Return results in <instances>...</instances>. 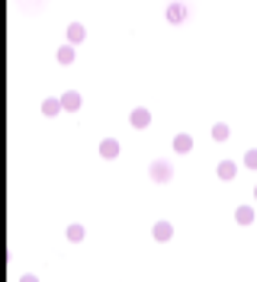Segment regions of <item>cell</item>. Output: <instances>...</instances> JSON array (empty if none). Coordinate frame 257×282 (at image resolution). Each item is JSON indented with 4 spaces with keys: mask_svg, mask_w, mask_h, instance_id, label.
<instances>
[{
    "mask_svg": "<svg viewBox=\"0 0 257 282\" xmlns=\"http://www.w3.org/2000/svg\"><path fill=\"white\" fill-rule=\"evenodd\" d=\"M68 36H71V42H80V38H84V29H80V26H71Z\"/></svg>",
    "mask_w": 257,
    "mask_h": 282,
    "instance_id": "cell-1",
    "label": "cell"
},
{
    "mask_svg": "<svg viewBox=\"0 0 257 282\" xmlns=\"http://www.w3.org/2000/svg\"><path fill=\"white\" fill-rule=\"evenodd\" d=\"M55 109H58V103H55V99H48V103H45V113L55 115Z\"/></svg>",
    "mask_w": 257,
    "mask_h": 282,
    "instance_id": "cell-2",
    "label": "cell"
},
{
    "mask_svg": "<svg viewBox=\"0 0 257 282\" xmlns=\"http://www.w3.org/2000/svg\"><path fill=\"white\" fill-rule=\"evenodd\" d=\"M23 282H36V279H32V276H26V279H23Z\"/></svg>",
    "mask_w": 257,
    "mask_h": 282,
    "instance_id": "cell-3",
    "label": "cell"
}]
</instances>
